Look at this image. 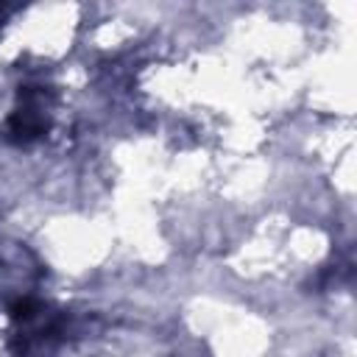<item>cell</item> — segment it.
I'll list each match as a JSON object with an SVG mask.
<instances>
[{"mask_svg": "<svg viewBox=\"0 0 357 357\" xmlns=\"http://www.w3.org/2000/svg\"><path fill=\"white\" fill-rule=\"evenodd\" d=\"M3 14H6V8H3V6H0V20H3Z\"/></svg>", "mask_w": 357, "mask_h": 357, "instance_id": "obj_1", "label": "cell"}]
</instances>
